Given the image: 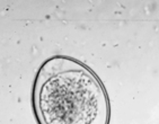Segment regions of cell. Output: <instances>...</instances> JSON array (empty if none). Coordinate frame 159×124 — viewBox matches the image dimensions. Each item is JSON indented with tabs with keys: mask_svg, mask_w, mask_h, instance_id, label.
I'll list each match as a JSON object with an SVG mask.
<instances>
[{
	"mask_svg": "<svg viewBox=\"0 0 159 124\" xmlns=\"http://www.w3.org/2000/svg\"><path fill=\"white\" fill-rule=\"evenodd\" d=\"M39 124H108V96L98 77L72 57L55 55L40 67L33 86Z\"/></svg>",
	"mask_w": 159,
	"mask_h": 124,
	"instance_id": "obj_1",
	"label": "cell"
}]
</instances>
